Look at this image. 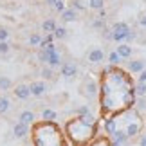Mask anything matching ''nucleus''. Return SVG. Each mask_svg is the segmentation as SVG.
Returning a JSON list of instances; mask_svg holds the SVG:
<instances>
[{
    "label": "nucleus",
    "mask_w": 146,
    "mask_h": 146,
    "mask_svg": "<svg viewBox=\"0 0 146 146\" xmlns=\"http://www.w3.org/2000/svg\"><path fill=\"white\" fill-rule=\"evenodd\" d=\"M52 35H54V38H58V40H61V38H65L67 36V29H65V27H56V31L52 33Z\"/></svg>",
    "instance_id": "29"
},
{
    "label": "nucleus",
    "mask_w": 146,
    "mask_h": 146,
    "mask_svg": "<svg viewBox=\"0 0 146 146\" xmlns=\"http://www.w3.org/2000/svg\"><path fill=\"white\" fill-rule=\"evenodd\" d=\"M112 31V42H117V43H125L126 42V36L130 35V25L126 22H115L114 25L110 27Z\"/></svg>",
    "instance_id": "5"
},
{
    "label": "nucleus",
    "mask_w": 146,
    "mask_h": 146,
    "mask_svg": "<svg viewBox=\"0 0 146 146\" xmlns=\"http://www.w3.org/2000/svg\"><path fill=\"white\" fill-rule=\"evenodd\" d=\"M65 133L70 139L72 146H88L98 133V119L92 114L76 115L67 121Z\"/></svg>",
    "instance_id": "2"
},
{
    "label": "nucleus",
    "mask_w": 146,
    "mask_h": 146,
    "mask_svg": "<svg viewBox=\"0 0 146 146\" xmlns=\"http://www.w3.org/2000/svg\"><path fill=\"white\" fill-rule=\"evenodd\" d=\"M42 40H43V38L38 35V33H33V35L29 36V43H31V45H42Z\"/></svg>",
    "instance_id": "28"
},
{
    "label": "nucleus",
    "mask_w": 146,
    "mask_h": 146,
    "mask_svg": "<svg viewBox=\"0 0 146 146\" xmlns=\"http://www.w3.org/2000/svg\"><path fill=\"white\" fill-rule=\"evenodd\" d=\"M80 90H81V94H83L87 99L98 98V96H99V81H96V80H94V78H90V76H87L85 80H83V83H81Z\"/></svg>",
    "instance_id": "6"
},
{
    "label": "nucleus",
    "mask_w": 146,
    "mask_h": 146,
    "mask_svg": "<svg viewBox=\"0 0 146 146\" xmlns=\"http://www.w3.org/2000/svg\"><path fill=\"white\" fill-rule=\"evenodd\" d=\"M137 22H139V25H141V27H146V13H143V15H139V18H137Z\"/></svg>",
    "instance_id": "34"
},
{
    "label": "nucleus",
    "mask_w": 146,
    "mask_h": 146,
    "mask_svg": "<svg viewBox=\"0 0 146 146\" xmlns=\"http://www.w3.org/2000/svg\"><path fill=\"white\" fill-rule=\"evenodd\" d=\"M54 9H56V11H58V13L61 15V13H63V11L67 9V5H65V0H58V2L54 4Z\"/></svg>",
    "instance_id": "30"
},
{
    "label": "nucleus",
    "mask_w": 146,
    "mask_h": 146,
    "mask_svg": "<svg viewBox=\"0 0 146 146\" xmlns=\"http://www.w3.org/2000/svg\"><path fill=\"white\" fill-rule=\"evenodd\" d=\"M35 112L33 110H24V112H20V117H18V121L20 123H24V125H35Z\"/></svg>",
    "instance_id": "14"
},
{
    "label": "nucleus",
    "mask_w": 146,
    "mask_h": 146,
    "mask_svg": "<svg viewBox=\"0 0 146 146\" xmlns=\"http://www.w3.org/2000/svg\"><path fill=\"white\" fill-rule=\"evenodd\" d=\"M114 121H115L117 130L125 132L130 139L143 133V119L135 108H128L125 112H121V114L114 115Z\"/></svg>",
    "instance_id": "4"
},
{
    "label": "nucleus",
    "mask_w": 146,
    "mask_h": 146,
    "mask_svg": "<svg viewBox=\"0 0 146 146\" xmlns=\"http://www.w3.org/2000/svg\"><path fill=\"white\" fill-rule=\"evenodd\" d=\"M139 146H146V133L139 135Z\"/></svg>",
    "instance_id": "35"
},
{
    "label": "nucleus",
    "mask_w": 146,
    "mask_h": 146,
    "mask_svg": "<svg viewBox=\"0 0 146 146\" xmlns=\"http://www.w3.org/2000/svg\"><path fill=\"white\" fill-rule=\"evenodd\" d=\"M27 133H29V125H24V123H15V126H13V135L16 139H24L27 137Z\"/></svg>",
    "instance_id": "12"
},
{
    "label": "nucleus",
    "mask_w": 146,
    "mask_h": 146,
    "mask_svg": "<svg viewBox=\"0 0 146 146\" xmlns=\"http://www.w3.org/2000/svg\"><path fill=\"white\" fill-rule=\"evenodd\" d=\"M56 20L54 18H47V20H43V24H42V29L43 33H47V35H52V33L56 31Z\"/></svg>",
    "instance_id": "16"
},
{
    "label": "nucleus",
    "mask_w": 146,
    "mask_h": 146,
    "mask_svg": "<svg viewBox=\"0 0 146 146\" xmlns=\"http://www.w3.org/2000/svg\"><path fill=\"white\" fill-rule=\"evenodd\" d=\"M76 114H78V115H88V114H92V112H90V108H88V106H80V108L76 110Z\"/></svg>",
    "instance_id": "32"
},
{
    "label": "nucleus",
    "mask_w": 146,
    "mask_h": 146,
    "mask_svg": "<svg viewBox=\"0 0 146 146\" xmlns=\"http://www.w3.org/2000/svg\"><path fill=\"white\" fill-rule=\"evenodd\" d=\"M144 69H146L144 60H128V63H126V70L130 74H141Z\"/></svg>",
    "instance_id": "8"
},
{
    "label": "nucleus",
    "mask_w": 146,
    "mask_h": 146,
    "mask_svg": "<svg viewBox=\"0 0 146 146\" xmlns=\"http://www.w3.org/2000/svg\"><path fill=\"white\" fill-rule=\"evenodd\" d=\"M33 143L36 146H65V139L52 121H42L33 128Z\"/></svg>",
    "instance_id": "3"
},
{
    "label": "nucleus",
    "mask_w": 146,
    "mask_h": 146,
    "mask_svg": "<svg viewBox=\"0 0 146 146\" xmlns=\"http://www.w3.org/2000/svg\"><path fill=\"white\" fill-rule=\"evenodd\" d=\"M70 7H74L76 11H85L88 9V2H85V0H70Z\"/></svg>",
    "instance_id": "20"
},
{
    "label": "nucleus",
    "mask_w": 146,
    "mask_h": 146,
    "mask_svg": "<svg viewBox=\"0 0 146 146\" xmlns=\"http://www.w3.org/2000/svg\"><path fill=\"white\" fill-rule=\"evenodd\" d=\"M56 117H58V114H56L52 108H43V110H42V119H43V121H52V123H54Z\"/></svg>",
    "instance_id": "18"
},
{
    "label": "nucleus",
    "mask_w": 146,
    "mask_h": 146,
    "mask_svg": "<svg viewBox=\"0 0 146 146\" xmlns=\"http://www.w3.org/2000/svg\"><path fill=\"white\" fill-rule=\"evenodd\" d=\"M15 96L18 98V99H29L31 98V88H29V85H25V83H20V85H16L15 87Z\"/></svg>",
    "instance_id": "11"
},
{
    "label": "nucleus",
    "mask_w": 146,
    "mask_h": 146,
    "mask_svg": "<svg viewBox=\"0 0 146 146\" xmlns=\"http://www.w3.org/2000/svg\"><path fill=\"white\" fill-rule=\"evenodd\" d=\"M56 2H58V0H45V4H47V5H52V7H54Z\"/></svg>",
    "instance_id": "37"
},
{
    "label": "nucleus",
    "mask_w": 146,
    "mask_h": 146,
    "mask_svg": "<svg viewBox=\"0 0 146 146\" xmlns=\"http://www.w3.org/2000/svg\"><path fill=\"white\" fill-rule=\"evenodd\" d=\"M11 87H13V81H11L7 76H0V90L5 92V90H9Z\"/></svg>",
    "instance_id": "22"
},
{
    "label": "nucleus",
    "mask_w": 146,
    "mask_h": 146,
    "mask_svg": "<svg viewBox=\"0 0 146 146\" xmlns=\"http://www.w3.org/2000/svg\"><path fill=\"white\" fill-rule=\"evenodd\" d=\"M123 146H128V144H123Z\"/></svg>",
    "instance_id": "39"
},
{
    "label": "nucleus",
    "mask_w": 146,
    "mask_h": 146,
    "mask_svg": "<svg viewBox=\"0 0 146 146\" xmlns=\"http://www.w3.org/2000/svg\"><path fill=\"white\" fill-rule=\"evenodd\" d=\"M135 96L137 98H144L146 96V83H141V81L135 83Z\"/></svg>",
    "instance_id": "24"
},
{
    "label": "nucleus",
    "mask_w": 146,
    "mask_h": 146,
    "mask_svg": "<svg viewBox=\"0 0 146 146\" xmlns=\"http://www.w3.org/2000/svg\"><path fill=\"white\" fill-rule=\"evenodd\" d=\"M9 43L7 42H0V56H4V54H7L9 52Z\"/></svg>",
    "instance_id": "31"
},
{
    "label": "nucleus",
    "mask_w": 146,
    "mask_h": 146,
    "mask_svg": "<svg viewBox=\"0 0 146 146\" xmlns=\"http://www.w3.org/2000/svg\"><path fill=\"white\" fill-rule=\"evenodd\" d=\"M9 108H11V101L5 96H0V114H5Z\"/></svg>",
    "instance_id": "23"
},
{
    "label": "nucleus",
    "mask_w": 146,
    "mask_h": 146,
    "mask_svg": "<svg viewBox=\"0 0 146 146\" xmlns=\"http://www.w3.org/2000/svg\"><path fill=\"white\" fill-rule=\"evenodd\" d=\"M7 38H9V31L0 27V42H7Z\"/></svg>",
    "instance_id": "33"
},
{
    "label": "nucleus",
    "mask_w": 146,
    "mask_h": 146,
    "mask_svg": "<svg viewBox=\"0 0 146 146\" xmlns=\"http://www.w3.org/2000/svg\"><path fill=\"white\" fill-rule=\"evenodd\" d=\"M29 88H31V96L42 98L43 94L47 92V83L43 81V80H38V81H33L31 85H29Z\"/></svg>",
    "instance_id": "9"
},
{
    "label": "nucleus",
    "mask_w": 146,
    "mask_h": 146,
    "mask_svg": "<svg viewBox=\"0 0 146 146\" xmlns=\"http://www.w3.org/2000/svg\"><path fill=\"white\" fill-rule=\"evenodd\" d=\"M78 13H80V11H76L74 7H67L63 13H61V18H63V22H76Z\"/></svg>",
    "instance_id": "15"
},
{
    "label": "nucleus",
    "mask_w": 146,
    "mask_h": 146,
    "mask_svg": "<svg viewBox=\"0 0 146 146\" xmlns=\"http://www.w3.org/2000/svg\"><path fill=\"white\" fill-rule=\"evenodd\" d=\"M87 60L90 61L92 65H99L101 61H105V50L101 47H92L87 52Z\"/></svg>",
    "instance_id": "7"
},
{
    "label": "nucleus",
    "mask_w": 146,
    "mask_h": 146,
    "mask_svg": "<svg viewBox=\"0 0 146 146\" xmlns=\"http://www.w3.org/2000/svg\"><path fill=\"white\" fill-rule=\"evenodd\" d=\"M137 81H141V83H146V69L139 74V78H137Z\"/></svg>",
    "instance_id": "36"
},
{
    "label": "nucleus",
    "mask_w": 146,
    "mask_h": 146,
    "mask_svg": "<svg viewBox=\"0 0 146 146\" xmlns=\"http://www.w3.org/2000/svg\"><path fill=\"white\" fill-rule=\"evenodd\" d=\"M99 110L101 117L108 119L135 105V81L126 69L108 65L99 76Z\"/></svg>",
    "instance_id": "1"
},
{
    "label": "nucleus",
    "mask_w": 146,
    "mask_h": 146,
    "mask_svg": "<svg viewBox=\"0 0 146 146\" xmlns=\"http://www.w3.org/2000/svg\"><path fill=\"white\" fill-rule=\"evenodd\" d=\"M88 146H112V141H110L108 135H99V137L94 139Z\"/></svg>",
    "instance_id": "17"
},
{
    "label": "nucleus",
    "mask_w": 146,
    "mask_h": 146,
    "mask_svg": "<svg viewBox=\"0 0 146 146\" xmlns=\"http://www.w3.org/2000/svg\"><path fill=\"white\" fill-rule=\"evenodd\" d=\"M92 27H94V29H99V31H103V29H106L105 18H94V20H92Z\"/></svg>",
    "instance_id": "27"
},
{
    "label": "nucleus",
    "mask_w": 146,
    "mask_h": 146,
    "mask_svg": "<svg viewBox=\"0 0 146 146\" xmlns=\"http://www.w3.org/2000/svg\"><path fill=\"white\" fill-rule=\"evenodd\" d=\"M87 2H88V9H92V11L105 9V0H87Z\"/></svg>",
    "instance_id": "19"
},
{
    "label": "nucleus",
    "mask_w": 146,
    "mask_h": 146,
    "mask_svg": "<svg viewBox=\"0 0 146 146\" xmlns=\"http://www.w3.org/2000/svg\"><path fill=\"white\" fill-rule=\"evenodd\" d=\"M133 108H135L139 114H141V112H146V96L144 98H135V105H133Z\"/></svg>",
    "instance_id": "21"
},
{
    "label": "nucleus",
    "mask_w": 146,
    "mask_h": 146,
    "mask_svg": "<svg viewBox=\"0 0 146 146\" xmlns=\"http://www.w3.org/2000/svg\"><path fill=\"white\" fill-rule=\"evenodd\" d=\"M108 61H110V65H115V67H117V65L121 63V56L117 54L115 50H112V52L108 54Z\"/></svg>",
    "instance_id": "26"
},
{
    "label": "nucleus",
    "mask_w": 146,
    "mask_h": 146,
    "mask_svg": "<svg viewBox=\"0 0 146 146\" xmlns=\"http://www.w3.org/2000/svg\"><path fill=\"white\" fill-rule=\"evenodd\" d=\"M40 74L43 80H52L54 78V70H52V67H43V69L40 70Z\"/></svg>",
    "instance_id": "25"
},
{
    "label": "nucleus",
    "mask_w": 146,
    "mask_h": 146,
    "mask_svg": "<svg viewBox=\"0 0 146 146\" xmlns=\"http://www.w3.org/2000/svg\"><path fill=\"white\" fill-rule=\"evenodd\" d=\"M110 2H115V0H110Z\"/></svg>",
    "instance_id": "38"
},
{
    "label": "nucleus",
    "mask_w": 146,
    "mask_h": 146,
    "mask_svg": "<svg viewBox=\"0 0 146 146\" xmlns=\"http://www.w3.org/2000/svg\"><path fill=\"white\" fill-rule=\"evenodd\" d=\"M76 74H78V65L74 61H63V63H61V76L74 78Z\"/></svg>",
    "instance_id": "10"
},
{
    "label": "nucleus",
    "mask_w": 146,
    "mask_h": 146,
    "mask_svg": "<svg viewBox=\"0 0 146 146\" xmlns=\"http://www.w3.org/2000/svg\"><path fill=\"white\" fill-rule=\"evenodd\" d=\"M115 52L121 56V60H130L133 49L130 47V43H119V45L115 47Z\"/></svg>",
    "instance_id": "13"
}]
</instances>
